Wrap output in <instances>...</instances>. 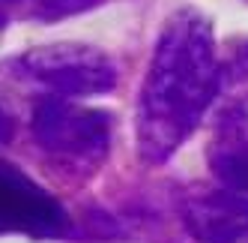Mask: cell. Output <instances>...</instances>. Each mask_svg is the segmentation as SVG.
<instances>
[{"label":"cell","mask_w":248,"mask_h":243,"mask_svg":"<svg viewBox=\"0 0 248 243\" xmlns=\"http://www.w3.org/2000/svg\"><path fill=\"white\" fill-rule=\"evenodd\" d=\"M224 90L212 24L194 9H180L155 42L138 102L140 159L158 165L198 129L212 99Z\"/></svg>","instance_id":"1"},{"label":"cell","mask_w":248,"mask_h":243,"mask_svg":"<svg viewBox=\"0 0 248 243\" xmlns=\"http://www.w3.org/2000/svg\"><path fill=\"white\" fill-rule=\"evenodd\" d=\"M111 114L78 105L66 96H39L30 111V135L36 147L66 165H99L111 144Z\"/></svg>","instance_id":"2"},{"label":"cell","mask_w":248,"mask_h":243,"mask_svg":"<svg viewBox=\"0 0 248 243\" xmlns=\"http://www.w3.org/2000/svg\"><path fill=\"white\" fill-rule=\"evenodd\" d=\"M12 69L21 78L45 87V93L66 99L108 93L117 84V66L111 57L99 48L78 42L30 48L12 60Z\"/></svg>","instance_id":"3"},{"label":"cell","mask_w":248,"mask_h":243,"mask_svg":"<svg viewBox=\"0 0 248 243\" xmlns=\"http://www.w3.org/2000/svg\"><path fill=\"white\" fill-rule=\"evenodd\" d=\"M183 222L201 243H242L248 240V195L230 189L188 195L183 201Z\"/></svg>","instance_id":"5"},{"label":"cell","mask_w":248,"mask_h":243,"mask_svg":"<svg viewBox=\"0 0 248 243\" xmlns=\"http://www.w3.org/2000/svg\"><path fill=\"white\" fill-rule=\"evenodd\" d=\"M209 168L224 189L248 195V108L230 105L218 117L209 144Z\"/></svg>","instance_id":"6"},{"label":"cell","mask_w":248,"mask_h":243,"mask_svg":"<svg viewBox=\"0 0 248 243\" xmlns=\"http://www.w3.org/2000/svg\"><path fill=\"white\" fill-rule=\"evenodd\" d=\"M230 84H248V45L224 66V87Z\"/></svg>","instance_id":"8"},{"label":"cell","mask_w":248,"mask_h":243,"mask_svg":"<svg viewBox=\"0 0 248 243\" xmlns=\"http://www.w3.org/2000/svg\"><path fill=\"white\" fill-rule=\"evenodd\" d=\"M9 138H12V117L0 105V141H9Z\"/></svg>","instance_id":"9"},{"label":"cell","mask_w":248,"mask_h":243,"mask_svg":"<svg viewBox=\"0 0 248 243\" xmlns=\"http://www.w3.org/2000/svg\"><path fill=\"white\" fill-rule=\"evenodd\" d=\"M105 0H0V24L6 21H60Z\"/></svg>","instance_id":"7"},{"label":"cell","mask_w":248,"mask_h":243,"mask_svg":"<svg viewBox=\"0 0 248 243\" xmlns=\"http://www.w3.org/2000/svg\"><path fill=\"white\" fill-rule=\"evenodd\" d=\"M69 213L21 168L0 159V234L63 237Z\"/></svg>","instance_id":"4"}]
</instances>
